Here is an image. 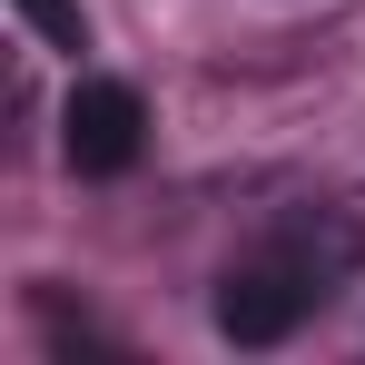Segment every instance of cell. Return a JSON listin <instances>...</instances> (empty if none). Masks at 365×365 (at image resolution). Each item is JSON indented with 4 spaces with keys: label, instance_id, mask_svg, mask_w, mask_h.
<instances>
[{
    "label": "cell",
    "instance_id": "cell-2",
    "mask_svg": "<svg viewBox=\"0 0 365 365\" xmlns=\"http://www.w3.org/2000/svg\"><path fill=\"white\" fill-rule=\"evenodd\" d=\"M138 148H148L138 89H128V79H79L69 109H60V158L79 178H119V168H138Z\"/></svg>",
    "mask_w": 365,
    "mask_h": 365
},
{
    "label": "cell",
    "instance_id": "cell-3",
    "mask_svg": "<svg viewBox=\"0 0 365 365\" xmlns=\"http://www.w3.org/2000/svg\"><path fill=\"white\" fill-rule=\"evenodd\" d=\"M267 247H277L297 277H316L326 297H346L356 267H365V217L356 207H287V217L267 227Z\"/></svg>",
    "mask_w": 365,
    "mask_h": 365
},
{
    "label": "cell",
    "instance_id": "cell-4",
    "mask_svg": "<svg viewBox=\"0 0 365 365\" xmlns=\"http://www.w3.org/2000/svg\"><path fill=\"white\" fill-rule=\"evenodd\" d=\"M10 10L40 30V50H69V60L89 50V20H79V0H10Z\"/></svg>",
    "mask_w": 365,
    "mask_h": 365
},
{
    "label": "cell",
    "instance_id": "cell-1",
    "mask_svg": "<svg viewBox=\"0 0 365 365\" xmlns=\"http://www.w3.org/2000/svg\"><path fill=\"white\" fill-rule=\"evenodd\" d=\"M316 306H336V297H326L316 277H297L277 247L257 237L237 267L217 277V336H227V346H287V336H297Z\"/></svg>",
    "mask_w": 365,
    "mask_h": 365
}]
</instances>
